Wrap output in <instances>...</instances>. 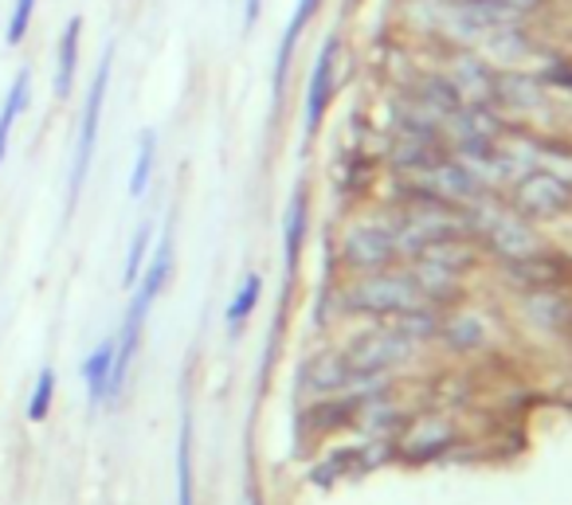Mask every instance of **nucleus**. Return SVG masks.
I'll use <instances>...</instances> for the list:
<instances>
[{"label":"nucleus","mask_w":572,"mask_h":505,"mask_svg":"<svg viewBox=\"0 0 572 505\" xmlns=\"http://www.w3.org/2000/svg\"><path fill=\"white\" fill-rule=\"evenodd\" d=\"M342 306L345 314H365L373 321H393L427 306V301L408 267L401 270L388 267V270H376V275H357V283L345 290Z\"/></svg>","instance_id":"f257e3e1"},{"label":"nucleus","mask_w":572,"mask_h":505,"mask_svg":"<svg viewBox=\"0 0 572 505\" xmlns=\"http://www.w3.org/2000/svg\"><path fill=\"white\" fill-rule=\"evenodd\" d=\"M506 205L530 224H564L572 216V180L553 169H522L510 177Z\"/></svg>","instance_id":"f03ea898"},{"label":"nucleus","mask_w":572,"mask_h":505,"mask_svg":"<svg viewBox=\"0 0 572 505\" xmlns=\"http://www.w3.org/2000/svg\"><path fill=\"white\" fill-rule=\"evenodd\" d=\"M342 263L353 275H376V270L401 267V251L388 220H361L342 236Z\"/></svg>","instance_id":"7ed1b4c3"},{"label":"nucleus","mask_w":572,"mask_h":505,"mask_svg":"<svg viewBox=\"0 0 572 505\" xmlns=\"http://www.w3.org/2000/svg\"><path fill=\"white\" fill-rule=\"evenodd\" d=\"M110 63H115V51L107 48L99 71L90 79L87 102H82V122H79V141H75V161H71V200L82 192L90 172V157H95V141H99V122H102V102H107V87H110Z\"/></svg>","instance_id":"20e7f679"},{"label":"nucleus","mask_w":572,"mask_h":505,"mask_svg":"<svg viewBox=\"0 0 572 505\" xmlns=\"http://www.w3.org/2000/svg\"><path fill=\"white\" fill-rule=\"evenodd\" d=\"M502 278L514 294H541V290H564L572 283V263L561 251L545 247L538 255H525L517 263H502Z\"/></svg>","instance_id":"39448f33"},{"label":"nucleus","mask_w":572,"mask_h":505,"mask_svg":"<svg viewBox=\"0 0 572 505\" xmlns=\"http://www.w3.org/2000/svg\"><path fill=\"white\" fill-rule=\"evenodd\" d=\"M337 56H342V43H337V36H329L314 59L310 82H306V133H318L326 122V110L337 95Z\"/></svg>","instance_id":"423d86ee"},{"label":"nucleus","mask_w":572,"mask_h":505,"mask_svg":"<svg viewBox=\"0 0 572 505\" xmlns=\"http://www.w3.org/2000/svg\"><path fill=\"white\" fill-rule=\"evenodd\" d=\"M435 341L443 345V349L458 353V357H471V353H483L486 345H491V318L479 310H443L440 318V337Z\"/></svg>","instance_id":"0eeeda50"},{"label":"nucleus","mask_w":572,"mask_h":505,"mask_svg":"<svg viewBox=\"0 0 572 505\" xmlns=\"http://www.w3.org/2000/svg\"><path fill=\"white\" fill-rule=\"evenodd\" d=\"M455 424L447 416H416L401 435V450L408 458H427V455H440L455 443Z\"/></svg>","instance_id":"6e6552de"},{"label":"nucleus","mask_w":572,"mask_h":505,"mask_svg":"<svg viewBox=\"0 0 572 505\" xmlns=\"http://www.w3.org/2000/svg\"><path fill=\"white\" fill-rule=\"evenodd\" d=\"M298 384H303V388L310 392V396H318V399L353 392V376H349V368H345L342 353H322V357H314L310 365L303 368Z\"/></svg>","instance_id":"1a4fd4ad"},{"label":"nucleus","mask_w":572,"mask_h":505,"mask_svg":"<svg viewBox=\"0 0 572 505\" xmlns=\"http://www.w3.org/2000/svg\"><path fill=\"white\" fill-rule=\"evenodd\" d=\"M306 224H310V200H306V192L298 188V192L290 196V208H286V220H283L286 270L298 267V255H303V244H306Z\"/></svg>","instance_id":"9d476101"},{"label":"nucleus","mask_w":572,"mask_h":505,"mask_svg":"<svg viewBox=\"0 0 572 505\" xmlns=\"http://www.w3.org/2000/svg\"><path fill=\"white\" fill-rule=\"evenodd\" d=\"M82 380H87L90 404H102L115 392V341H102L90 353L87 365H82Z\"/></svg>","instance_id":"9b49d317"},{"label":"nucleus","mask_w":572,"mask_h":505,"mask_svg":"<svg viewBox=\"0 0 572 505\" xmlns=\"http://www.w3.org/2000/svg\"><path fill=\"white\" fill-rule=\"evenodd\" d=\"M79 40H82V20H67L63 36H59V56H56V95L67 98L75 87V71H79Z\"/></svg>","instance_id":"f8f14e48"},{"label":"nucleus","mask_w":572,"mask_h":505,"mask_svg":"<svg viewBox=\"0 0 572 505\" xmlns=\"http://www.w3.org/2000/svg\"><path fill=\"white\" fill-rule=\"evenodd\" d=\"M361 471H368V458L361 455V447H342V450H334L326 463L314 466L310 478H314V486H334V482L353 478V474H361Z\"/></svg>","instance_id":"ddd939ff"},{"label":"nucleus","mask_w":572,"mask_h":505,"mask_svg":"<svg viewBox=\"0 0 572 505\" xmlns=\"http://www.w3.org/2000/svg\"><path fill=\"white\" fill-rule=\"evenodd\" d=\"M28 90H32L28 71H20L17 82H12V90H9V98H4V107H0V165H4V154H9L12 126H17V118L28 110Z\"/></svg>","instance_id":"4468645a"},{"label":"nucleus","mask_w":572,"mask_h":505,"mask_svg":"<svg viewBox=\"0 0 572 505\" xmlns=\"http://www.w3.org/2000/svg\"><path fill=\"white\" fill-rule=\"evenodd\" d=\"M154 161H157V138L154 130L141 133L138 141V161H134V172H130V196L134 200H141L149 188V177H154Z\"/></svg>","instance_id":"2eb2a0df"},{"label":"nucleus","mask_w":572,"mask_h":505,"mask_svg":"<svg viewBox=\"0 0 572 505\" xmlns=\"http://www.w3.org/2000/svg\"><path fill=\"white\" fill-rule=\"evenodd\" d=\"M259 290H263V278L259 275H247L244 286H239L236 298H231V306H228V326H231V334H239V329H244V321L252 318V310L259 306Z\"/></svg>","instance_id":"dca6fc26"},{"label":"nucleus","mask_w":572,"mask_h":505,"mask_svg":"<svg viewBox=\"0 0 572 505\" xmlns=\"http://www.w3.org/2000/svg\"><path fill=\"white\" fill-rule=\"evenodd\" d=\"M188 450H193V432H188V419H185L177 435V505H193V466H188Z\"/></svg>","instance_id":"f3484780"},{"label":"nucleus","mask_w":572,"mask_h":505,"mask_svg":"<svg viewBox=\"0 0 572 505\" xmlns=\"http://www.w3.org/2000/svg\"><path fill=\"white\" fill-rule=\"evenodd\" d=\"M149 236H154V228H149V224H141V228L134 231V244H130V251H126V270H122V286H126V290H134V283H138L141 270H146Z\"/></svg>","instance_id":"a211bd4d"},{"label":"nucleus","mask_w":572,"mask_h":505,"mask_svg":"<svg viewBox=\"0 0 572 505\" xmlns=\"http://www.w3.org/2000/svg\"><path fill=\"white\" fill-rule=\"evenodd\" d=\"M51 396H56V368H43L40 380H36L32 399H28V419H32V424H40V419H48V412H51Z\"/></svg>","instance_id":"6ab92c4d"},{"label":"nucleus","mask_w":572,"mask_h":505,"mask_svg":"<svg viewBox=\"0 0 572 505\" xmlns=\"http://www.w3.org/2000/svg\"><path fill=\"white\" fill-rule=\"evenodd\" d=\"M36 0H17L12 4V20H9V43H20L28 36V24H32Z\"/></svg>","instance_id":"aec40b11"},{"label":"nucleus","mask_w":572,"mask_h":505,"mask_svg":"<svg viewBox=\"0 0 572 505\" xmlns=\"http://www.w3.org/2000/svg\"><path fill=\"white\" fill-rule=\"evenodd\" d=\"M499 4H506L510 12H517V17H533V12H541L549 4V0H499Z\"/></svg>","instance_id":"412c9836"},{"label":"nucleus","mask_w":572,"mask_h":505,"mask_svg":"<svg viewBox=\"0 0 572 505\" xmlns=\"http://www.w3.org/2000/svg\"><path fill=\"white\" fill-rule=\"evenodd\" d=\"M259 4H263V0H247V24H255V20H259Z\"/></svg>","instance_id":"4be33fe9"}]
</instances>
